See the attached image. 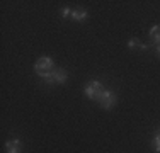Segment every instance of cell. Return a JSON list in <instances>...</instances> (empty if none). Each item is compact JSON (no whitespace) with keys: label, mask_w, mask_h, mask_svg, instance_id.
<instances>
[{"label":"cell","mask_w":160,"mask_h":153,"mask_svg":"<svg viewBox=\"0 0 160 153\" xmlns=\"http://www.w3.org/2000/svg\"><path fill=\"white\" fill-rule=\"evenodd\" d=\"M152 145H153V150L160 153V133H157V135L153 136V140H152Z\"/></svg>","instance_id":"obj_9"},{"label":"cell","mask_w":160,"mask_h":153,"mask_svg":"<svg viewBox=\"0 0 160 153\" xmlns=\"http://www.w3.org/2000/svg\"><path fill=\"white\" fill-rule=\"evenodd\" d=\"M102 90H104V87H102V83L99 82V80H90V82H87L85 87H83L85 95L89 99H92V101H97L99 95L102 94Z\"/></svg>","instance_id":"obj_2"},{"label":"cell","mask_w":160,"mask_h":153,"mask_svg":"<svg viewBox=\"0 0 160 153\" xmlns=\"http://www.w3.org/2000/svg\"><path fill=\"white\" fill-rule=\"evenodd\" d=\"M62 15H63V19H68L72 15V10L68 9V7H63V9H62Z\"/></svg>","instance_id":"obj_10"},{"label":"cell","mask_w":160,"mask_h":153,"mask_svg":"<svg viewBox=\"0 0 160 153\" xmlns=\"http://www.w3.org/2000/svg\"><path fill=\"white\" fill-rule=\"evenodd\" d=\"M155 53H157V56L160 58V44H158V46H155Z\"/></svg>","instance_id":"obj_11"},{"label":"cell","mask_w":160,"mask_h":153,"mask_svg":"<svg viewBox=\"0 0 160 153\" xmlns=\"http://www.w3.org/2000/svg\"><path fill=\"white\" fill-rule=\"evenodd\" d=\"M148 34H150L152 44L158 46V44H160V26H152L150 31H148Z\"/></svg>","instance_id":"obj_6"},{"label":"cell","mask_w":160,"mask_h":153,"mask_svg":"<svg viewBox=\"0 0 160 153\" xmlns=\"http://www.w3.org/2000/svg\"><path fill=\"white\" fill-rule=\"evenodd\" d=\"M97 104L102 107V109H106V111H109V109H112L114 106H116V102H118V97H116V94L111 90H102V94L99 95V99H97Z\"/></svg>","instance_id":"obj_1"},{"label":"cell","mask_w":160,"mask_h":153,"mask_svg":"<svg viewBox=\"0 0 160 153\" xmlns=\"http://www.w3.org/2000/svg\"><path fill=\"white\" fill-rule=\"evenodd\" d=\"M53 70H55V63H53V58H49V56H41L34 63V72L36 73H48V72H53Z\"/></svg>","instance_id":"obj_3"},{"label":"cell","mask_w":160,"mask_h":153,"mask_svg":"<svg viewBox=\"0 0 160 153\" xmlns=\"http://www.w3.org/2000/svg\"><path fill=\"white\" fill-rule=\"evenodd\" d=\"M150 46H152L150 43H142V41L136 39V37H133V39L128 41V48H131V49L138 48V49H142V51H145V49H148Z\"/></svg>","instance_id":"obj_7"},{"label":"cell","mask_w":160,"mask_h":153,"mask_svg":"<svg viewBox=\"0 0 160 153\" xmlns=\"http://www.w3.org/2000/svg\"><path fill=\"white\" fill-rule=\"evenodd\" d=\"M51 76H53V82L55 83H65L68 78V73L65 68H55V70L51 72Z\"/></svg>","instance_id":"obj_5"},{"label":"cell","mask_w":160,"mask_h":153,"mask_svg":"<svg viewBox=\"0 0 160 153\" xmlns=\"http://www.w3.org/2000/svg\"><path fill=\"white\" fill-rule=\"evenodd\" d=\"M87 17H89V12H87V10H83V9L72 10V15H70V19H73L75 22H83Z\"/></svg>","instance_id":"obj_8"},{"label":"cell","mask_w":160,"mask_h":153,"mask_svg":"<svg viewBox=\"0 0 160 153\" xmlns=\"http://www.w3.org/2000/svg\"><path fill=\"white\" fill-rule=\"evenodd\" d=\"M5 148H7V153H21L22 150V141L19 138H12L5 143Z\"/></svg>","instance_id":"obj_4"}]
</instances>
